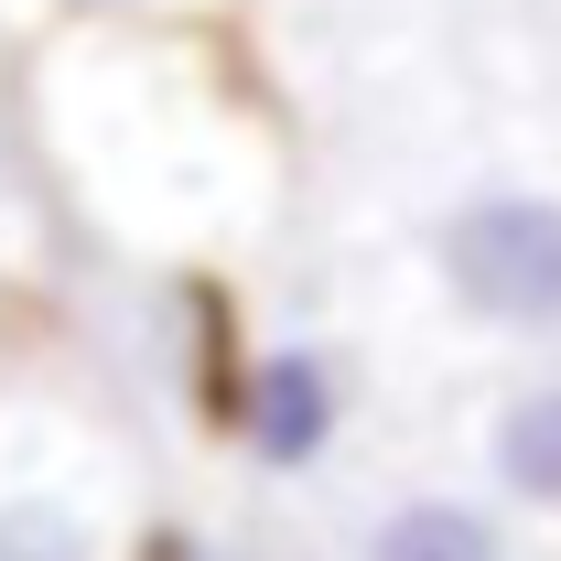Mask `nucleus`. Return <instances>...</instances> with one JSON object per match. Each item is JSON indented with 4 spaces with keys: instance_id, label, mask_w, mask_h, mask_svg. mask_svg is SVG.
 <instances>
[{
    "instance_id": "3",
    "label": "nucleus",
    "mask_w": 561,
    "mask_h": 561,
    "mask_svg": "<svg viewBox=\"0 0 561 561\" xmlns=\"http://www.w3.org/2000/svg\"><path fill=\"white\" fill-rule=\"evenodd\" d=\"M367 561H507V529L465 496H400L367 529Z\"/></svg>"
},
{
    "instance_id": "2",
    "label": "nucleus",
    "mask_w": 561,
    "mask_h": 561,
    "mask_svg": "<svg viewBox=\"0 0 561 561\" xmlns=\"http://www.w3.org/2000/svg\"><path fill=\"white\" fill-rule=\"evenodd\" d=\"M238 432H249V454H260L271 476H302V465L346 432V389H335V367H324L313 346H271L260 367H249Z\"/></svg>"
},
{
    "instance_id": "5",
    "label": "nucleus",
    "mask_w": 561,
    "mask_h": 561,
    "mask_svg": "<svg viewBox=\"0 0 561 561\" xmlns=\"http://www.w3.org/2000/svg\"><path fill=\"white\" fill-rule=\"evenodd\" d=\"M0 561H98V529H87L76 496L11 486V496H0Z\"/></svg>"
},
{
    "instance_id": "4",
    "label": "nucleus",
    "mask_w": 561,
    "mask_h": 561,
    "mask_svg": "<svg viewBox=\"0 0 561 561\" xmlns=\"http://www.w3.org/2000/svg\"><path fill=\"white\" fill-rule=\"evenodd\" d=\"M486 465H496V486H507V496H529V507H561V378L518 389V400L496 411Z\"/></svg>"
},
{
    "instance_id": "1",
    "label": "nucleus",
    "mask_w": 561,
    "mask_h": 561,
    "mask_svg": "<svg viewBox=\"0 0 561 561\" xmlns=\"http://www.w3.org/2000/svg\"><path fill=\"white\" fill-rule=\"evenodd\" d=\"M432 260L465 313L518 324V335H561V195H476L443 216Z\"/></svg>"
}]
</instances>
